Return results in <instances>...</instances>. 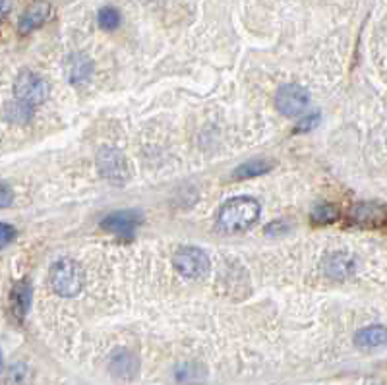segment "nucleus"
I'll return each mask as SVG.
<instances>
[{"mask_svg":"<svg viewBox=\"0 0 387 385\" xmlns=\"http://www.w3.org/2000/svg\"><path fill=\"white\" fill-rule=\"evenodd\" d=\"M176 375L180 382H202L205 377V370L200 364H184L178 368Z\"/></svg>","mask_w":387,"mask_h":385,"instance_id":"obj_19","label":"nucleus"},{"mask_svg":"<svg viewBox=\"0 0 387 385\" xmlns=\"http://www.w3.org/2000/svg\"><path fill=\"white\" fill-rule=\"evenodd\" d=\"M90 74H92V62L90 59H85L83 54L78 56V61L72 62V81H83L90 78Z\"/></svg>","mask_w":387,"mask_h":385,"instance_id":"obj_18","label":"nucleus"},{"mask_svg":"<svg viewBox=\"0 0 387 385\" xmlns=\"http://www.w3.org/2000/svg\"><path fill=\"white\" fill-rule=\"evenodd\" d=\"M49 18H51V4L39 0V2L31 4L30 8L21 14L18 30H20V33H23V35H25V33H31V31L43 28V25L49 21Z\"/></svg>","mask_w":387,"mask_h":385,"instance_id":"obj_10","label":"nucleus"},{"mask_svg":"<svg viewBox=\"0 0 387 385\" xmlns=\"http://www.w3.org/2000/svg\"><path fill=\"white\" fill-rule=\"evenodd\" d=\"M320 112H314V114H310V116H306L302 121L298 122V126L295 128V134H304V132H310V130H314L317 124H320Z\"/></svg>","mask_w":387,"mask_h":385,"instance_id":"obj_21","label":"nucleus"},{"mask_svg":"<svg viewBox=\"0 0 387 385\" xmlns=\"http://www.w3.org/2000/svg\"><path fill=\"white\" fill-rule=\"evenodd\" d=\"M355 343L360 348H377L386 345V327L384 325H368L355 335Z\"/></svg>","mask_w":387,"mask_h":385,"instance_id":"obj_13","label":"nucleus"},{"mask_svg":"<svg viewBox=\"0 0 387 385\" xmlns=\"http://www.w3.org/2000/svg\"><path fill=\"white\" fill-rule=\"evenodd\" d=\"M0 368H2V355H0Z\"/></svg>","mask_w":387,"mask_h":385,"instance_id":"obj_26","label":"nucleus"},{"mask_svg":"<svg viewBox=\"0 0 387 385\" xmlns=\"http://www.w3.org/2000/svg\"><path fill=\"white\" fill-rule=\"evenodd\" d=\"M97 23L105 31L116 30L121 25V12L116 10V8H111V6H105L97 14Z\"/></svg>","mask_w":387,"mask_h":385,"instance_id":"obj_17","label":"nucleus"},{"mask_svg":"<svg viewBox=\"0 0 387 385\" xmlns=\"http://www.w3.org/2000/svg\"><path fill=\"white\" fill-rule=\"evenodd\" d=\"M28 375H30L28 366L23 362H18V364L10 366L8 375H6V385H25L28 384Z\"/></svg>","mask_w":387,"mask_h":385,"instance_id":"obj_20","label":"nucleus"},{"mask_svg":"<svg viewBox=\"0 0 387 385\" xmlns=\"http://www.w3.org/2000/svg\"><path fill=\"white\" fill-rule=\"evenodd\" d=\"M142 225V213L132 211V209H126V211H116L111 213L109 217L103 219L101 227L107 233L116 234V236H123V238H130L136 229Z\"/></svg>","mask_w":387,"mask_h":385,"instance_id":"obj_7","label":"nucleus"},{"mask_svg":"<svg viewBox=\"0 0 387 385\" xmlns=\"http://www.w3.org/2000/svg\"><path fill=\"white\" fill-rule=\"evenodd\" d=\"M12 202H14V192L8 184H4L0 180V209L4 207H10Z\"/></svg>","mask_w":387,"mask_h":385,"instance_id":"obj_23","label":"nucleus"},{"mask_svg":"<svg viewBox=\"0 0 387 385\" xmlns=\"http://www.w3.org/2000/svg\"><path fill=\"white\" fill-rule=\"evenodd\" d=\"M10 8H12V0H0V23H2L4 18L8 16Z\"/></svg>","mask_w":387,"mask_h":385,"instance_id":"obj_25","label":"nucleus"},{"mask_svg":"<svg viewBox=\"0 0 387 385\" xmlns=\"http://www.w3.org/2000/svg\"><path fill=\"white\" fill-rule=\"evenodd\" d=\"M351 219L357 225H360V227L376 229V227L384 225V221H386V205L372 202L357 203L351 209Z\"/></svg>","mask_w":387,"mask_h":385,"instance_id":"obj_9","label":"nucleus"},{"mask_svg":"<svg viewBox=\"0 0 387 385\" xmlns=\"http://www.w3.org/2000/svg\"><path fill=\"white\" fill-rule=\"evenodd\" d=\"M275 167V163L269 159H252V161L244 163L233 173L235 180H246V178H254V176H262V174L269 173Z\"/></svg>","mask_w":387,"mask_h":385,"instance_id":"obj_14","label":"nucleus"},{"mask_svg":"<svg viewBox=\"0 0 387 385\" xmlns=\"http://www.w3.org/2000/svg\"><path fill=\"white\" fill-rule=\"evenodd\" d=\"M173 265L186 279H204L211 269L209 256L198 246H182L173 256Z\"/></svg>","mask_w":387,"mask_h":385,"instance_id":"obj_3","label":"nucleus"},{"mask_svg":"<svg viewBox=\"0 0 387 385\" xmlns=\"http://www.w3.org/2000/svg\"><path fill=\"white\" fill-rule=\"evenodd\" d=\"M312 219L320 225L333 223V221L339 219V209L333 203H320L312 209Z\"/></svg>","mask_w":387,"mask_h":385,"instance_id":"obj_16","label":"nucleus"},{"mask_svg":"<svg viewBox=\"0 0 387 385\" xmlns=\"http://www.w3.org/2000/svg\"><path fill=\"white\" fill-rule=\"evenodd\" d=\"M310 105V93L298 83H286L275 95L277 111L285 116H300Z\"/></svg>","mask_w":387,"mask_h":385,"instance_id":"obj_6","label":"nucleus"},{"mask_svg":"<svg viewBox=\"0 0 387 385\" xmlns=\"http://www.w3.org/2000/svg\"><path fill=\"white\" fill-rule=\"evenodd\" d=\"M97 169L105 180L112 184H124L132 176V165L126 155L114 147H105L97 155Z\"/></svg>","mask_w":387,"mask_h":385,"instance_id":"obj_4","label":"nucleus"},{"mask_svg":"<svg viewBox=\"0 0 387 385\" xmlns=\"http://www.w3.org/2000/svg\"><path fill=\"white\" fill-rule=\"evenodd\" d=\"M324 269L326 273L335 279V281H345L348 277H353L357 271V260L346 252H333L326 256L324 260Z\"/></svg>","mask_w":387,"mask_h":385,"instance_id":"obj_8","label":"nucleus"},{"mask_svg":"<svg viewBox=\"0 0 387 385\" xmlns=\"http://www.w3.org/2000/svg\"><path fill=\"white\" fill-rule=\"evenodd\" d=\"M31 296H33V289L28 279H21L14 284L10 293V310L18 322H23V318L30 312Z\"/></svg>","mask_w":387,"mask_h":385,"instance_id":"obj_11","label":"nucleus"},{"mask_svg":"<svg viewBox=\"0 0 387 385\" xmlns=\"http://www.w3.org/2000/svg\"><path fill=\"white\" fill-rule=\"evenodd\" d=\"M4 116H6V121L12 122V124H25V122H30L31 116H33V107L18 101V99H14V101L6 103V107H4Z\"/></svg>","mask_w":387,"mask_h":385,"instance_id":"obj_15","label":"nucleus"},{"mask_svg":"<svg viewBox=\"0 0 387 385\" xmlns=\"http://www.w3.org/2000/svg\"><path fill=\"white\" fill-rule=\"evenodd\" d=\"M14 95H16L18 101L35 107V105H41V103L47 101L49 83L39 74L25 70L21 72L16 83H14Z\"/></svg>","mask_w":387,"mask_h":385,"instance_id":"obj_5","label":"nucleus"},{"mask_svg":"<svg viewBox=\"0 0 387 385\" xmlns=\"http://www.w3.org/2000/svg\"><path fill=\"white\" fill-rule=\"evenodd\" d=\"M140 370V360L130 351H116L111 358V372L121 379H134Z\"/></svg>","mask_w":387,"mask_h":385,"instance_id":"obj_12","label":"nucleus"},{"mask_svg":"<svg viewBox=\"0 0 387 385\" xmlns=\"http://www.w3.org/2000/svg\"><path fill=\"white\" fill-rule=\"evenodd\" d=\"M49 281L54 293L70 298L83 289V269L78 262H74L70 258H62L52 264L49 271Z\"/></svg>","mask_w":387,"mask_h":385,"instance_id":"obj_2","label":"nucleus"},{"mask_svg":"<svg viewBox=\"0 0 387 385\" xmlns=\"http://www.w3.org/2000/svg\"><path fill=\"white\" fill-rule=\"evenodd\" d=\"M265 231H267V233H269V234H273V233H275V231H279V233H277V234L286 233V231H289V225L281 223V221H275V223L269 225V227H267Z\"/></svg>","mask_w":387,"mask_h":385,"instance_id":"obj_24","label":"nucleus"},{"mask_svg":"<svg viewBox=\"0 0 387 385\" xmlns=\"http://www.w3.org/2000/svg\"><path fill=\"white\" fill-rule=\"evenodd\" d=\"M260 217V203L254 198L238 196L233 198L217 213V227L227 234H236L248 231Z\"/></svg>","mask_w":387,"mask_h":385,"instance_id":"obj_1","label":"nucleus"},{"mask_svg":"<svg viewBox=\"0 0 387 385\" xmlns=\"http://www.w3.org/2000/svg\"><path fill=\"white\" fill-rule=\"evenodd\" d=\"M14 238H16V229L8 223H0V250L14 242Z\"/></svg>","mask_w":387,"mask_h":385,"instance_id":"obj_22","label":"nucleus"}]
</instances>
